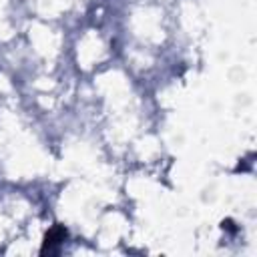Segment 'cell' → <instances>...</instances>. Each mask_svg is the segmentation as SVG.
<instances>
[{
  "mask_svg": "<svg viewBox=\"0 0 257 257\" xmlns=\"http://www.w3.org/2000/svg\"><path fill=\"white\" fill-rule=\"evenodd\" d=\"M66 229H64V225H60V223H56V225H52L50 229H48V233L44 235V243H42V247H40V253L42 255H46V253H56L58 251V247L66 241Z\"/></svg>",
  "mask_w": 257,
  "mask_h": 257,
  "instance_id": "6da1fadb",
  "label": "cell"
}]
</instances>
